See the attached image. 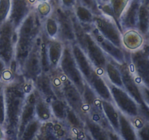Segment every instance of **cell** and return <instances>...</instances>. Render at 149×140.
Listing matches in <instances>:
<instances>
[{
    "instance_id": "cell-12",
    "label": "cell",
    "mask_w": 149,
    "mask_h": 140,
    "mask_svg": "<svg viewBox=\"0 0 149 140\" xmlns=\"http://www.w3.org/2000/svg\"><path fill=\"white\" fill-rule=\"evenodd\" d=\"M118 66L122 76L124 89L136 101L138 104L143 103L141 91V84L138 83L132 71L129 61L123 64H118Z\"/></svg>"
},
{
    "instance_id": "cell-19",
    "label": "cell",
    "mask_w": 149,
    "mask_h": 140,
    "mask_svg": "<svg viewBox=\"0 0 149 140\" xmlns=\"http://www.w3.org/2000/svg\"><path fill=\"white\" fill-rule=\"evenodd\" d=\"M145 43V37L137 29H130L122 33V46L129 52L140 49Z\"/></svg>"
},
{
    "instance_id": "cell-33",
    "label": "cell",
    "mask_w": 149,
    "mask_h": 140,
    "mask_svg": "<svg viewBox=\"0 0 149 140\" xmlns=\"http://www.w3.org/2000/svg\"><path fill=\"white\" fill-rule=\"evenodd\" d=\"M34 10L38 14V15L42 20V19L47 17L48 15L51 14L52 10V7L49 1H46L36 4L34 6Z\"/></svg>"
},
{
    "instance_id": "cell-22",
    "label": "cell",
    "mask_w": 149,
    "mask_h": 140,
    "mask_svg": "<svg viewBox=\"0 0 149 140\" xmlns=\"http://www.w3.org/2000/svg\"><path fill=\"white\" fill-rule=\"evenodd\" d=\"M35 91H36V101L34 104L35 116L41 123H46L52 120L54 118L49 102L44 99L36 90Z\"/></svg>"
},
{
    "instance_id": "cell-26",
    "label": "cell",
    "mask_w": 149,
    "mask_h": 140,
    "mask_svg": "<svg viewBox=\"0 0 149 140\" xmlns=\"http://www.w3.org/2000/svg\"><path fill=\"white\" fill-rule=\"evenodd\" d=\"M74 14L77 20L81 23L84 29L87 32H90L93 27V20L95 15L89 9L86 8L84 6L77 4L73 10Z\"/></svg>"
},
{
    "instance_id": "cell-4",
    "label": "cell",
    "mask_w": 149,
    "mask_h": 140,
    "mask_svg": "<svg viewBox=\"0 0 149 140\" xmlns=\"http://www.w3.org/2000/svg\"><path fill=\"white\" fill-rule=\"evenodd\" d=\"M58 69L80 90V92L82 93L86 81L79 69L78 68L73 55L71 45L69 44L64 45L63 55L59 63Z\"/></svg>"
},
{
    "instance_id": "cell-8",
    "label": "cell",
    "mask_w": 149,
    "mask_h": 140,
    "mask_svg": "<svg viewBox=\"0 0 149 140\" xmlns=\"http://www.w3.org/2000/svg\"><path fill=\"white\" fill-rule=\"evenodd\" d=\"M107 84L110 89L113 104L119 111L130 119L136 118L139 115V104L136 101L124 88L111 84L109 82Z\"/></svg>"
},
{
    "instance_id": "cell-31",
    "label": "cell",
    "mask_w": 149,
    "mask_h": 140,
    "mask_svg": "<svg viewBox=\"0 0 149 140\" xmlns=\"http://www.w3.org/2000/svg\"><path fill=\"white\" fill-rule=\"evenodd\" d=\"M49 104L53 118L59 120H65L68 105L64 100L59 98H55L51 100Z\"/></svg>"
},
{
    "instance_id": "cell-29",
    "label": "cell",
    "mask_w": 149,
    "mask_h": 140,
    "mask_svg": "<svg viewBox=\"0 0 149 140\" xmlns=\"http://www.w3.org/2000/svg\"><path fill=\"white\" fill-rule=\"evenodd\" d=\"M42 32L49 39H58V24L55 18L51 13L42 20Z\"/></svg>"
},
{
    "instance_id": "cell-18",
    "label": "cell",
    "mask_w": 149,
    "mask_h": 140,
    "mask_svg": "<svg viewBox=\"0 0 149 140\" xmlns=\"http://www.w3.org/2000/svg\"><path fill=\"white\" fill-rule=\"evenodd\" d=\"M87 83L90 85V87L93 89V90L95 92L100 99L109 101L113 103L110 89L103 75L99 74L95 71Z\"/></svg>"
},
{
    "instance_id": "cell-35",
    "label": "cell",
    "mask_w": 149,
    "mask_h": 140,
    "mask_svg": "<svg viewBox=\"0 0 149 140\" xmlns=\"http://www.w3.org/2000/svg\"><path fill=\"white\" fill-rule=\"evenodd\" d=\"M11 7V0H0V25L8 18Z\"/></svg>"
},
{
    "instance_id": "cell-11",
    "label": "cell",
    "mask_w": 149,
    "mask_h": 140,
    "mask_svg": "<svg viewBox=\"0 0 149 140\" xmlns=\"http://www.w3.org/2000/svg\"><path fill=\"white\" fill-rule=\"evenodd\" d=\"M90 34H92L95 40L100 45V48L103 49L105 53L110 59L118 64H123L126 61H130V52L122 48H119L114 44L112 43L109 40L103 37L98 32V31L95 29L93 25V27L90 30Z\"/></svg>"
},
{
    "instance_id": "cell-2",
    "label": "cell",
    "mask_w": 149,
    "mask_h": 140,
    "mask_svg": "<svg viewBox=\"0 0 149 140\" xmlns=\"http://www.w3.org/2000/svg\"><path fill=\"white\" fill-rule=\"evenodd\" d=\"M42 32V19L33 9L16 29L14 61L20 72L25 59Z\"/></svg>"
},
{
    "instance_id": "cell-42",
    "label": "cell",
    "mask_w": 149,
    "mask_h": 140,
    "mask_svg": "<svg viewBox=\"0 0 149 140\" xmlns=\"http://www.w3.org/2000/svg\"><path fill=\"white\" fill-rule=\"evenodd\" d=\"M5 139V133L3 126L0 125V139Z\"/></svg>"
},
{
    "instance_id": "cell-38",
    "label": "cell",
    "mask_w": 149,
    "mask_h": 140,
    "mask_svg": "<svg viewBox=\"0 0 149 140\" xmlns=\"http://www.w3.org/2000/svg\"><path fill=\"white\" fill-rule=\"evenodd\" d=\"M77 4V0H61V7L66 10H73Z\"/></svg>"
},
{
    "instance_id": "cell-30",
    "label": "cell",
    "mask_w": 149,
    "mask_h": 140,
    "mask_svg": "<svg viewBox=\"0 0 149 140\" xmlns=\"http://www.w3.org/2000/svg\"><path fill=\"white\" fill-rule=\"evenodd\" d=\"M42 123H41L36 118L31 120L26 125L20 136L19 139L22 140H32L36 139L38 134L40 130L41 125Z\"/></svg>"
},
{
    "instance_id": "cell-36",
    "label": "cell",
    "mask_w": 149,
    "mask_h": 140,
    "mask_svg": "<svg viewBox=\"0 0 149 140\" xmlns=\"http://www.w3.org/2000/svg\"><path fill=\"white\" fill-rule=\"evenodd\" d=\"M138 139L149 140V122L146 120L139 128L136 129Z\"/></svg>"
},
{
    "instance_id": "cell-6",
    "label": "cell",
    "mask_w": 149,
    "mask_h": 140,
    "mask_svg": "<svg viewBox=\"0 0 149 140\" xmlns=\"http://www.w3.org/2000/svg\"><path fill=\"white\" fill-rule=\"evenodd\" d=\"M55 94L57 97L64 100L68 106L81 117L86 112L81 93L65 75Z\"/></svg>"
},
{
    "instance_id": "cell-15",
    "label": "cell",
    "mask_w": 149,
    "mask_h": 140,
    "mask_svg": "<svg viewBox=\"0 0 149 140\" xmlns=\"http://www.w3.org/2000/svg\"><path fill=\"white\" fill-rule=\"evenodd\" d=\"M35 101H36V91H35V89L33 88L30 92L27 93L26 99H25L24 105H23V109H22L21 114H20V121H19L17 139H20L26 125L31 120L36 118L34 108Z\"/></svg>"
},
{
    "instance_id": "cell-40",
    "label": "cell",
    "mask_w": 149,
    "mask_h": 140,
    "mask_svg": "<svg viewBox=\"0 0 149 140\" xmlns=\"http://www.w3.org/2000/svg\"><path fill=\"white\" fill-rule=\"evenodd\" d=\"M9 67L7 66V64H5V62L0 58V81L1 82V80H2V77L3 75H4V72H5L6 70Z\"/></svg>"
},
{
    "instance_id": "cell-9",
    "label": "cell",
    "mask_w": 149,
    "mask_h": 140,
    "mask_svg": "<svg viewBox=\"0 0 149 140\" xmlns=\"http://www.w3.org/2000/svg\"><path fill=\"white\" fill-rule=\"evenodd\" d=\"M16 29L9 20L0 25V58L8 67L14 61Z\"/></svg>"
},
{
    "instance_id": "cell-20",
    "label": "cell",
    "mask_w": 149,
    "mask_h": 140,
    "mask_svg": "<svg viewBox=\"0 0 149 140\" xmlns=\"http://www.w3.org/2000/svg\"><path fill=\"white\" fill-rule=\"evenodd\" d=\"M64 45L65 44L58 39H48L47 48L48 58H49L51 71H53L58 68L63 55Z\"/></svg>"
},
{
    "instance_id": "cell-17",
    "label": "cell",
    "mask_w": 149,
    "mask_h": 140,
    "mask_svg": "<svg viewBox=\"0 0 149 140\" xmlns=\"http://www.w3.org/2000/svg\"><path fill=\"white\" fill-rule=\"evenodd\" d=\"M33 85L35 90L48 102L58 98L54 91L52 78L49 73H41L33 83Z\"/></svg>"
},
{
    "instance_id": "cell-37",
    "label": "cell",
    "mask_w": 149,
    "mask_h": 140,
    "mask_svg": "<svg viewBox=\"0 0 149 140\" xmlns=\"http://www.w3.org/2000/svg\"><path fill=\"white\" fill-rule=\"evenodd\" d=\"M5 122V104L4 94L0 96V125L4 126Z\"/></svg>"
},
{
    "instance_id": "cell-7",
    "label": "cell",
    "mask_w": 149,
    "mask_h": 140,
    "mask_svg": "<svg viewBox=\"0 0 149 140\" xmlns=\"http://www.w3.org/2000/svg\"><path fill=\"white\" fill-rule=\"evenodd\" d=\"M93 25L103 37L119 48H124L122 46V32L113 18L103 13L95 15Z\"/></svg>"
},
{
    "instance_id": "cell-41",
    "label": "cell",
    "mask_w": 149,
    "mask_h": 140,
    "mask_svg": "<svg viewBox=\"0 0 149 140\" xmlns=\"http://www.w3.org/2000/svg\"><path fill=\"white\" fill-rule=\"evenodd\" d=\"M48 1L51 4L52 8L61 6V0H48Z\"/></svg>"
},
{
    "instance_id": "cell-10",
    "label": "cell",
    "mask_w": 149,
    "mask_h": 140,
    "mask_svg": "<svg viewBox=\"0 0 149 140\" xmlns=\"http://www.w3.org/2000/svg\"><path fill=\"white\" fill-rule=\"evenodd\" d=\"M39 36L35 42L32 49L31 50L28 56L25 59L19 72V74L23 76L25 80L30 82L32 84L36 80L38 76L42 72V64H41L40 55H39Z\"/></svg>"
},
{
    "instance_id": "cell-44",
    "label": "cell",
    "mask_w": 149,
    "mask_h": 140,
    "mask_svg": "<svg viewBox=\"0 0 149 140\" xmlns=\"http://www.w3.org/2000/svg\"><path fill=\"white\" fill-rule=\"evenodd\" d=\"M3 89H4V83L0 81V96L2 95Z\"/></svg>"
},
{
    "instance_id": "cell-34",
    "label": "cell",
    "mask_w": 149,
    "mask_h": 140,
    "mask_svg": "<svg viewBox=\"0 0 149 140\" xmlns=\"http://www.w3.org/2000/svg\"><path fill=\"white\" fill-rule=\"evenodd\" d=\"M77 4H81L86 8L89 9L95 15L102 14L100 5L97 0H77Z\"/></svg>"
},
{
    "instance_id": "cell-27",
    "label": "cell",
    "mask_w": 149,
    "mask_h": 140,
    "mask_svg": "<svg viewBox=\"0 0 149 140\" xmlns=\"http://www.w3.org/2000/svg\"><path fill=\"white\" fill-rule=\"evenodd\" d=\"M104 78L111 84L124 88L120 71L118 64L109 58L104 69Z\"/></svg>"
},
{
    "instance_id": "cell-5",
    "label": "cell",
    "mask_w": 149,
    "mask_h": 140,
    "mask_svg": "<svg viewBox=\"0 0 149 140\" xmlns=\"http://www.w3.org/2000/svg\"><path fill=\"white\" fill-rule=\"evenodd\" d=\"M52 15L55 18L58 24V37L64 44H72L76 42V35L74 26V13L73 10H66L62 7H53Z\"/></svg>"
},
{
    "instance_id": "cell-23",
    "label": "cell",
    "mask_w": 149,
    "mask_h": 140,
    "mask_svg": "<svg viewBox=\"0 0 149 140\" xmlns=\"http://www.w3.org/2000/svg\"><path fill=\"white\" fill-rule=\"evenodd\" d=\"M101 106L103 113L109 124L115 132H119V111L113 102L101 99Z\"/></svg>"
},
{
    "instance_id": "cell-16",
    "label": "cell",
    "mask_w": 149,
    "mask_h": 140,
    "mask_svg": "<svg viewBox=\"0 0 149 140\" xmlns=\"http://www.w3.org/2000/svg\"><path fill=\"white\" fill-rule=\"evenodd\" d=\"M71 48L78 68L79 69L85 81L87 83L96 71L95 69L77 42L71 45Z\"/></svg>"
},
{
    "instance_id": "cell-13",
    "label": "cell",
    "mask_w": 149,
    "mask_h": 140,
    "mask_svg": "<svg viewBox=\"0 0 149 140\" xmlns=\"http://www.w3.org/2000/svg\"><path fill=\"white\" fill-rule=\"evenodd\" d=\"M33 9L34 6L29 0H11V7L7 20L17 29Z\"/></svg>"
},
{
    "instance_id": "cell-24",
    "label": "cell",
    "mask_w": 149,
    "mask_h": 140,
    "mask_svg": "<svg viewBox=\"0 0 149 140\" xmlns=\"http://www.w3.org/2000/svg\"><path fill=\"white\" fill-rule=\"evenodd\" d=\"M137 30L145 37L146 41L149 34V0L141 1L138 12Z\"/></svg>"
},
{
    "instance_id": "cell-43",
    "label": "cell",
    "mask_w": 149,
    "mask_h": 140,
    "mask_svg": "<svg viewBox=\"0 0 149 140\" xmlns=\"http://www.w3.org/2000/svg\"><path fill=\"white\" fill-rule=\"evenodd\" d=\"M97 1L98 2L99 5L101 6L103 4H107V3L109 2V0H97Z\"/></svg>"
},
{
    "instance_id": "cell-1",
    "label": "cell",
    "mask_w": 149,
    "mask_h": 140,
    "mask_svg": "<svg viewBox=\"0 0 149 140\" xmlns=\"http://www.w3.org/2000/svg\"><path fill=\"white\" fill-rule=\"evenodd\" d=\"M33 88L31 83L20 74L8 83L4 84L3 94L5 104V122L3 126L5 139H17L20 114L26 95Z\"/></svg>"
},
{
    "instance_id": "cell-39",
    "label": "cell",
    "mask_w": 149,
    "mask_h": 140,
    "mask_svg": "<svg viewBox=\"0 0 149 140\" xmlns=\"http://www.w3.org/2000/svg\"><path fill=\"white\" fill-rule=\"evenodd\" d=\"M141 91L143 102L149 107V88L141 85Z\"/></svg>"
},
{
    "instance_id": "cell-28",
    "label": "cell",
    "mask_w": 149,
    "mask_h": 140,
    "mask_svg": "<svg viewBox=\"0 0 149 140\" xmlns=\"http://www.w3.org/2000/svg\"><path fill=\"white\" fill-rule=\"evenodd\" d=\"M81 96H82L83 102L85 105L86 112L92 108L101 106V99L97 96L95 92L87 82L84 87V90L81 93Z\"/></svg>"
},
{
    "instance_id": "cell-14",
    "label": "cell",
    "mask_w": 149,
    "mask_h": 140,
    "mask_svg": "<svg viewBox=\"0 0 149 140\" xmlns=\"http://www.w3.org/2000/svg\"><path fill=\"white\" fill-rule=\"evenodd\" d=\"M141 3L140 0H130L126 8L118 20L122 33L130 29H137L138 12Z\"/></svg>"
},
{
    "instance_id": "cell-32",
    "label": "cell",
    "mask_w": 149,
    "mask_h": 140,
    "mask_svg": "<svg viewBox=\"0 0 149 140\" xmlns=\"http://www.w3.org/2000/svg\"><path fill=\"white\" fill-rule=\"evenodd\" d=\"M129 1L130 0H109V4L113 12V18L117 22L118 24H119L118 20L126 8Z\"/></svg>"
},
{
    "instance_id": "cell-21",
    "label": "cell",
    "mask_w": 149,
    "mask_h": 140,
    "mask_svg": "<svg viewBox=\"0 0 149 140\" xmlns=\"http://www.w3.org/2000/svg\"><path fill=\"white\" fill-rule=\"evenodd\" d=\"M84 122V129L90 139L109 140V132L97 123L95 122L86 113L82 116Z\"/></svg>"
},
{
    "instance_id": "cell-25",
    "label": "cell",
    "mask_w": 149,
    "mask_h": 140,
    "mask_svg": "<svg viewBox=\"0 0 149 140\" xmlns=\"http://www.w3.org/2000/svg\"><path fill=\"white\" fill-rule=\"evenodd\" d=\"M119 136L121 139H138L136 130L130 118L119 112Z\"/></svg>"
},
{
    "instance_id": "cell-3",
    "label": "cell",
    "mask_w": 149,
    "mask_h": 140,
    "mask_svg": "<svg viewBox=\"0 0 149 140\" xmlns=\"http://www.w3.org/2000/svg\"><path fill=\"white\" fill-rule=\"evenodd\" d=\"M130 65L137 80L149 88V43L130 53Z\"/></svg>"
},
{
    "instance_id": "cell-46",
    "label": "cell",
    "mask_w": 149,
    "mask_h": 140,
    "mask_svg": "<svg viewBox=\"0 0 149 140\" xmlns=\"http://www.w3.org/2000/svg\"><path fill=\"white\" fill-rule=\"evenodd\" d=\"M140 1H144V0H140Z\"/></svg>"
},
{
    "instance_id": "cell-45",
    "label": "cell",
    "mask_w": 149,
    "mask_h": 140,
    "mask_svg": "<svg viewBox=\"0 0 149 140\" xmlns=\"http://www.w3.org/2000/svg\"><path fill=\"white\" fill-rule=\"evenodd\" d=\"M146 42H148V43H149V34H148V38H147V39H146Z\"/></svg>"
}]
</instances>
